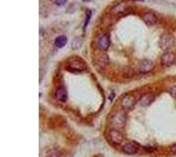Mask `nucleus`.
Listing matches in <instances>:
<instances>
[{
    "label": "nucleus",
    "mask_w": 176,
    "mask_h": 157,
    "mask_svg": "<svg viewBox=\"0 0 176 157\" xmlns=\"http://www.w3.org/2000/svg\"><path fill=\"white\" fill-rule=\"evenodd\" d=\"M176 62V55L171 52H167L164 53L162 56H161V63L164 67H170Z\"/></svg>",
    "instance_id": "nucleus-6"
},
{
    "label": "nucleus",
    "mask_w": 176,
    "mask_h": 157,
    "mask_svg": "<svg viewBox=\"0 0 176 157\" xmlns=\"http://www.w3.org/2000/svg\"><path fill=\"white\" fill-rule=\"evenodd\" d=\"M173 46H174V36L173 35H170V34H163L162 36L160 38V47L162 49L168 51Z\"/></svg>",
    "instance_id": "nucleus-3"
},
{
    "label": "nucleus",
    "mask_w": 176,
    "mask_h": 157,
    "mask_svg": "<svg viewBox=\"0 0 176 157\" xmlns=\"http://www.w3.org/2000/svg\"><path fill=\"white\" fill-rule=\"evenodd\" d=\"M91 15H92L91 12H88V13H87V18H86V21H85V28H86V26L88 25V21H89V19H91Z\"/></svg>",
    "instance_id": "nucleus-16"
},
{
    "label": "nucleus",
    "mask_w": 176,
    "mask_h": 157,
    "mask_svg": "<svg viewBox=\"0 0 176 157\" xmlns=\"http://www.w3.org/2000/svg\"><path fill=\"white\" fill-rule=\"evenodd\" d=\"M142 19H143L144 22L148 24V25H154V24H156V21H157L156 15L154 13H151V12H147L146 14H143Z\"/></svg>",
    "instance_id": "nucleus-11"
},
{
    "label": "nucleus",
    "mask_w": 176,
    "mask_h": 157,
    "mask_svg": "<svg viewBox=\"0 0 176 157\" xmlns=\"http://www.w3.org/2000/svg\"><path fill=\"white\" fill-rule=\"evenodd\" d=\"M153 68H154V62L153 61H150V60H142L139 66H137V72L139 73H149L153 71Z\"/></svg>",
    "instance_id": "nucleus-7"
},
{
    "label": "nucleus",
    "mask_w": 176,
    "mask_h": 157,
    "mask_svg": "<svg viewBox=\"0 0 176 157\" xmlns=\"http://www.w3.org/2000/svg\"><path fill=\"white\" fill-rule=\"evenodd\" d=\"M82 45V38H75V39L72 41V47L73 49H78L80 48Z\"/></svg>",
    "instance_id": "nucleus-14"
},
{
    "label": "nucleus",
    "mask_w": 176,
    "mask_h": 157,
    "mask_svg": "<svg viewBox=\"0 0 176 157\" xmlns=\"http://www.w3.org/2000/svg\"><path fill=\"white\" fill-rule=\"evenodd\" d=\"M86 69V65L81 60H72L71 65H69V71L72 72H81Z\"/></svg>",
    "instance_id": "nucleus-9"
},
{
    "label": "nucleus",
    "mask_w": 176,
    "mask_h": 157,
    "mask_svg": "<svg viewBox=\"0 0 176 157\" xmlns=\"http://www.w3.org/2000/svg\"><path fill=\"white\" fill-rule=\"evenodd\" d=\"M135 102H136L135 98L131 94H127L121 98V107L126 110H131L134 105H135Z\"/></svg>",
    "instance_id": "nucleus-4"
},
{
    "label": "nucleus",
    "mask_w": 176,
    "mask_h": 157,
    "mask_svg": "<svg viewBox=\"0 0 176 157\" xmlns=\"http://www.w3.org/2000/svg\"><path fill=\"white\" fill-rule=\"evenodd\" d=\"M66 44H67V38H66L65 35H60V36H58V38L55 39V41H54V45H55V47H58V48L65 47Z\"/></svg>",
    "instance_id": "nucleus-12"
},
{
    "label": "nucleus",
    "mask_w": 176,
    "mask_h": 157,
    "mask_svg": "<svg viewBox=\"0 0 176 157\" xmlns=\"http://www.w3.org/2000/svg\"><path fill=\"white\" fill-rule=\"evenodd\" d=\"M153 95L151 94H146V95H143L142 98H140V105H148L153 101Z\"/></svg>",
    "instance_id": "nucleus-13"
},
{
    "label": "nucleus",
    "mask_w": 176,
    "mask_h": 157,
    "mask_svg": "<svg viewBox=\"0 0 176 157\" xmlns=\"http://www.w3.org/2000/svg\"><path fill=\"white\" fill-rule=\"evenodd\" d=\"M108 140L113 144H121L123 142V135L117 129H111L108 132Z\"/></svg>",
    "instance_id": "nucleus-5"
},
{
    "label": "nucleus",
    "mask_w": 176,
    "mask_h": 157,
    "mask_svg": "<svg viewBox=\"0 0 176 157\" xmlns=\"http://www.w3.org/2000/svg\"><path fill=\"white\" fill-rule=\"evenodd\" d=\"M111 45V39H109V35L108 34H101L100 36L96 40V46L100 51H102V52H106L107 49H108V47Z\"/></svg>",
    "instance_id": "nucleus-2"
},
{
    "label": "nucleus",
    "mask_w": 176,
    "mask_h": 157,
    "mask_svg": "<svg viewBox=\"0 0 176 157\" xmlns=\"http://www.w3.org/2000/svg\"><path fill=\"white\" fill-rule=\"evenodd\" d=\"M124 123H126V115H124L123 111L114 113V115L111 116V124L119 129H121L124 127Z\"/></svg>",
    "instance_id": "nucleus-1"
},
{
    "label": "nucleus",
    "mask_w": 176,
    "mask_h": 157,
    "mask_svg": "<svg viewBox=\"0 0 176 157\" xmlns=\"http://www.w3.org/2000/svg\"><path fill=\"white\" fill-rule=\"evenodd\" d=\"M169 93H170V95L173 96L174 98H176V86H173L171 88L169 89Z\"/></svg>",
    "instance_id": "nucleus-15"
},
{
    "label": "nucleus",
    "mask_w": 176,
    "mask_h": 157,
    "mask_svg": "<svg viewBox=\"0 0 176 157\" xmlns=\"http://www.w3.org/2000/svg\"><path fill=\"white\" fill-rule=\"evenodd\" d=\"M170 150L173 151V152H174V154H176V144H174V145H173V147H171V148H170Z\"/></svg>",
    "instance_id": "nucleus-18"
},
{
    "label": "nucleus",
    "mask_w": 176,
    "mask_h": 157,
    "mask_svg": "<svg viewBox=\"0 0 176 157\" xmlns=\"http://www.w3.org/2000/svg\"><path fill=\"white\" fill-rule=\"evenodd\" d=\"M121 149H122V151H123L124 154H128V155H135L137 152V147L133 142H126V143H123L122 147H121Z\"/></svg>",
    "instance_id": "nucleus-8"
},
{
    "label": "nucleus",
    "mask_w": 176,
    "mask_h": 157,
    "mask_svg": "<svg viewBox=\"0 0 176 157\" xmlns=\"http://www.w3.org/2000/svg\"><path fill=\"white\" fill-rule=\"evenodd\" d=\"M136 1H137V0H136Z\"/></svg>",
    "instance_id": "nucleus-19"
},
{
    "label": "nucleus",
    "mask_w": 176,
    "mask_h": 157,
    "mask_svg": "<svg viewBox=\"0 0 176 157\" xmlns=\"http://www.w3.org/2000/svg\"><path fill=\"white\" fill-rule=\"evenodd\" d=\"M54 1H55L57 5H64L67 0H54Z\"/></svg>",
    "instance_id": "nucleus-17"
},
{
    "label": "nucleus",
    "mask_w": 176,
    "mask_h": 157,
    "mask_svg": "<svg viewBox=\"0 0 176 157\" xmlns=\"http://www.w3.org/2000/svg\"><path fill=\"white\" fill-rule=\"evenodd\" d=\"M55 98L58 101H61V102H65L67 101V98H68V94H67V90L64 87H58L57 90H55Z\"/></svg>",
    "instance_id": "nucleus-10"
}]
</instances>
